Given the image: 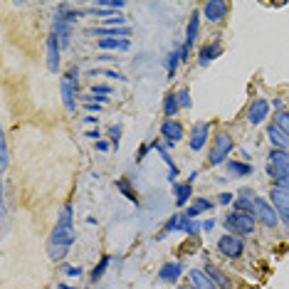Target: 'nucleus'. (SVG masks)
<instances>
[{
    "instance_id": "f257e3e1",
    "label": "nucleus",
    "mask_w": 289,
    "mask_h": 289,
    "mask_svg": "<svg viewBox=\"0 0 289 289\" xmlns=\"http://www.w3.org/2000/svg\"><path fill=\"white\" fill-rule=\"evenodd\" d=\"M74 228L72 225H62V222H57L55 230H52V237H50V242H47V255H50V260H65L67 257L69 247L74 245Z\"/></svg>"
},
{
    "instance_id": "f03ea898",
    "label": "nucleus",
    "mask_w": 289,
    "mask_h": 289,
    "mask_svg": "<svg viewBox=\"0 0 289 289\" xmlns=\"http://www.w3.org/2000/svg\"><path fill=\"white\" fill-rule=\"evenodd\" d=\"M267 173H270L277 183L289 180V153L284 151V149H272V153H270V168H267Z\"/></svg>"
},
{
    "instance_id": "7ed1b4c3",
    "label": "nucleus",
    "mask_w": 289,
    "mask_h": 289,
    "mask_svg": "<svg viewBox=\"0 0 289 289\" xmlns=\"http://www.w3.org/2000/svg\"><path fill=\"white\" fill-rule=\"evenodd\" d=\"M225 225H228V230H233L235 235H250L255 230V215H252V213H240V210H235V213H230V215L225 218Z\"/></svg>"
},
{
    "instance_id": "20e7f679",
    "label": "nucleus",
    "mask_w": 289,
    "mask_h": 289,
    "mask_svg": "<svg viewBox=\"0 0 289 289\" xmlns=\"http://www.w3.org/2000/svg\"><path fill=\"white\" fill-rule=\"evenodd\" d=\"M233 151V136L230 134H218L215 136V143H213V149H210V156H208V161L213 166H220L225 158H228V153Z\"/></svg>"
},
{
    "instance_id": "39448f33",
    "label": "nucleus",
    "mask_w": 289,
    "mask_h": 289,
    "mask_svg": "<svg viewBox=\"0 0 289 289\" xmlns=\"http://www.w3.org/2000/svg\"><path fill=\"white\" fill-rule=\"evenodd\" d=\"M218 250H220V255L235 260V257H240V255L245 252V242H242V237H240V235L230 233V235H222L220 240H218Z\"/></svg>"
},
{
    "instance_id": "423d86ee",
    "label": "nucleus",
    "mask_w": 289,
    "mask_h": 289,
    "mask_svg": "<svg viewBox=\"0 0 289 289\" xmlns=\"http://www.w3.org/2000/svg\"><path fill=\"white\" fill-rule=\"evenodd\" d=\"M255 215H257V220H260L262 225H267V228H275L277 225L275 208L270 205L267 200H262V198H255Z\"/></svg>"
},
{
    "instance_id": "0eeeda50",
    "label": "nucleus",
    "mask_w": 289,
    "mask_h": 289,
    "mask_svg": "<svg viewBox=\"0 0 289 289\" xmlns=\"http://www.w3.org/2000/svg\"><path fill=\"white\" fill-rule=\"evenodd\" d=\"M267 114H270V101L262 99V96H257L247 109V121L250 124H262V121L267 119Z\"/></svg>"
},
{
    "instance_id": "6e6552de",
    "label": "nucleus",
    "mask_w": 289,
    "mask_h": 289,
    "mask_svg": "<svg viewBox=\"0 0 289 289\" xmlns=\"http://www.w3.org/2000/svg\"><path fill=\"white\" fill-rule=\"evenodd\" d=\"M270 200H272V205L279 210V215H284V220H287V225H289V191L275 185L272 193H270Z\"/></svg>"
},
{
    "instance_id": "1a4fd4ad",
    "label": "nucleus",
    "mask_w": 289,
    "mask_h": 289,
    "mask_svg": "<svg viewBox=\"0 0 289 289\" xmlns=\"http://www.w3.org/2000/svg\"><path fill=\"white\" fill-rule=\"evenodd\" d=\"M203 15H205L210 23H220L222 17L228 15V3L225 0H208L203 5Z\"/></svg>"
},
{
    "instance_id": "9d476101",
    "label": "nucleus",
    "mask_w": 289,
    "mask_h": 289,
    "mask_svg": "<svg viewBox=\"0 0 289 289\" xmlns=\"http://www.w3.org/2000/svg\"><path fill=\"white\" fill-rule=\"evenodd\" d=\"M161 136L166 138V143L171 146V143H176L183 138V126L176 121V119H166L163 124H161Z\"/></svg>"
},
{
    "instance_id": "9b49d317",
    "label": "nucleus",
    "mask_w": 289,
    "mask_h": 289,
    "mask_svg": "<svg viewBox=\"0 0 289 289\" xmlns=\"http://www.w3.org/2000/svg\"><path fill=\"white\" fill-rule=\"evenodd\" d=\"M59 37H57L55 32L47 37V69L50 72H57V67H59Z\"/></svg>"
},
{
    "instance_id": "f8f14e48",
    "label": "nucleus",
    "mask_w": 289,
    "mask_h": 289,
    "mask_svg": "<svg viewBox=\"0 0 289 289\" xmlns=\"http://www.w3.org/2000/svg\"><path fill=\"white\" fill-rule=\"evenodd\" d=\"M198 25H200V17H198V13L191 15V20H188V30H185V45H183V59L188 57V52H191V47L195 45V35H198Z\"/></svg>"
},
{
    "instance_id": "ddd939ff",
    "label": "nucleus",
    "mask_w": 289,
    "mask_h": 289,
    "mask_svg": "<svg viewBox=\"0 0 289 289\" xmlns=\"http://www.w3.org/2000/svg\"><path fill=\"white\" fill-rule=\"evenodd\" d=\"M183 275V264L180 262H166L158 270V279L161 282H178V277Z\"/></svg>"
},
{
    "instance_id": "4468645a",
    "label": "nucleus",
    "mask_w": 289,
    "mask_h": 289,
    "mask_svg": "<svg viewBox=\"0 0 289 289\" xmlns=\"http://www.w3.org/2000/svg\"><path fill=\"white\" fill-rule=\"evenodd\" d=\"M188 277H191L193 289H215V282H213V279L208 277V272H203V270H191Z\"/></svg>"
},
{
    "instance_id": "2eb2a0df",
    "label": "nucleus",
    "mask_w": 289,
    "mask_h": 289,
    "mask_svg": "<svg viewBox=\"0 0 289 289\" xmlns=\"http://www.w3.org/2000/svg\"><path fill=\"white\" fill-rule=\"evenodd\" d=\"M208 134H210V126L208 124H198L195 129H193V136H191V149L193 151H200V149L205 146Z\"/></svg>"
},
{
    "instance_id": "dca6fc26",
    "label": "nucleus",
    "mask_w": 289,
    "mask_h": 289,
    "mask_svg": "<svg viewBox=\"0 0 289 289\" xmlns=\"http://www.w3.org/2000/svg\"><path fill=\"white\" fill-rule=\"evenodd\" d=\"M55 35L59 37V42L62 45H69V37H72V30H69V23L65 20V15L57 10L55 15Z\"/></svg>"
},
{
    "instance_id": "f3484780",
    "label": "nucleus",
    "mask_w": 289,
    "mask_h": 289,
    "mask_svg": "<svg viewBox=\"0 0 289 289\" xmlns=\"http://www.w3.org/2000/svg\"><path fill=\"white\" fill-rule=\"evenodd\" d=\"M74 94H77V87H74L72 79L65 74V77H62V99H65L67 111H74Z\"/></svg>"
},
{
    "instance_id": "a211bd4d",
    "label": "nucleus",
    "mask_w": 289,
    "mask_h": 289,
    "mask_svg": "<svg viewBox=\"0 0 289 289\" xmlns=\"http://www.w3.org/2000/svg\"><path fill=\"white\" fill-rule=\"evenodd\" d=\"M222 52V47L218 45V42H210V45H205V47H200V52H198V62L200 65H210L215 57Z\"/></svg>"
},
{
    "instance_id": "6ab92c4d",
    "label": "nucleus",
    "mask_w": 289,
    "mask_h": 289,
    "mask_svg": "<svg viewBox=\"0 0 289 289\" xmlns=\"http://www.w3.org/2000/svg\"><path fill=\"white\" fill-rule=\"evenodd\" d=\"M267 136H270V141L275 143L277 149H287V146H289V136L277 124H272L270 129H267Z\"/></svg>"
},
{
    "instance_id": "aec40b11",
    "label": "nucleus",
    "mask_w": 289,
    "mask_h": 289,
    "mask_svg": "<svg viewBox=\"0 0 289 289\" xmlns=\"http://www.w3.org/2000/svg\"><path fill=\"white\" fill-rule=\"evenodd\" d=\"M151 146H153V149H156L158 153H161V156H163V161L168 163V168H171V173H168V180H171V183H176V176H178V168H176V163H173L171 153L166 151V146H163V143H158V141H153Z\"/></svg>"
},
{
    "instance_id": "412c9836",
    "label": "nucleus",
    "mask_w": 289,
    "mask_h": 289,
    "mask_svg": "<svg viewBox=\"0 0 289 289\" xmlns=\"http://www.w3.org/2000/svg\"><path fill=\"white\" fill-rule=\"evenodd\" d=\"M173 193H176V205H185L191 198V183H173Z\"/></svg>"
},
{
    "instance_id": "4be33fe9",
    "label": "nucleus",
    "mask_w": 289,
    "mask_h": 289,
    "mask_svg": "<svg viewBox=\"0 0 289 289\" xmlns=\"http://www.w3.org/2000/svg\"><path fill=\"white\" fill-rule=\"evenodd\" d=\"M99 50H129V40H116V37H101Z\"/></svg>"
},
{
    "instance_id": "5701e85b",
    "label": "nucleus",
    "mask_w": 289,
    "mask_h": 289,
    "mask_svg": "<svg viewBox=\"0 0 289 289\" xmlns=\"http://www.w3.org/2000/svg\"><path fill=\"white\" fill-rule=\"evenodd\" d=\"M94 35H104V37H116V40H124V37H129V30L126 28H94L92 30Z\"/></svg>"
},
{
    "instance_id": "b1692460",
    "label": "nucleus",
    "mask_w": 289,
    "mask_h": 289,
    "mask_svg": "<svg viewBox=\"0 0 289 289\" xmlns=\"http://www.w3.org/2000/svg\"><path fill=\"white\" fill-rule=\"evenodd\" d=\"M205 272H208V277H210V279H213L215 284H220L222 289H228V287H230V279H228V277L222 275V272H220V270H218V267H213V264H208V267H205Z\"/></svg>"
},
{
    "instance_id": "393cba45",
    "label": "nucleus",
    "mask_w": 289,
    "mask_h": 289,
    "mask_svg": "<svg viewBox=\"0 0 289 289\" xmlns=\"http://www.w3.org/2000/svg\"><path fill=\"white\" fill-rule=\"evenodd\" d=\"M208 208H213V200H208V198H198V200L188 208L185 215H188V218H198V215H200L203 210H208Z\"/></svg>"
},
{
    "instance_id": "a878e982",
    "label": "nucleus",
    "mask_w": 289,
    "mask_h": 289,
    "mask_svg": "<svg viewBox=\"0 0 289 289\" xmlns=\"http://www.w3.org/2000/svg\"><path fill=\"white\" fill-rule=\"evenodd\" d=\"M178 96L176 94H166L163 96V111H166V116H176L178 114Z\"/></svg>"
},
{
    "instance_id": "bb28decb",
    "label": "nucleus",
    "mask_w": 289,
    "mask_h": 289,
    "mask_svg": "<svg viewBox=\"0 0 289 289\" xmlns=\"http://www.w3.org/2000/svg\"><path fill=\"white\" fill-rule=\"evenodd\" d=\"M180 59H183V50H173V52L168 55V62H166V67H168V77L176 74V67L180 65Z\"/></svg>"
},
{
    "instance_id": "cd10ccee",
    "label": "nucleus",
    "mask_w": 289,
    "mask_h": 289,
    "mask_svg": "<svg viewBox=\"0 0 289 289\" xmlns=\"http://www.w3.org/2000/svg\"><path fill=\"white\" fill-rule=\"evenodd\" d=\"M183 222H185V213H183V215H173V218H171V220L166 222V228H163V235H168V233H173V230H180V228H183Z\"/></svg>"
},
{
    "instance_id": "c85d7f7f",
    "label": "nucleus",
    "mask_w": 289,
    "mask_h": 289,
    "mask_svg": "<svg viewBox=\"0 0 289 289\" xmlns=\"http://www.w3.org/2000/svg\"><path fill=\"white\" fill-rule=\"evenodd\" d=\"M228 168H230V173H235V176H250L252 173V166L240 163V161H230Z\"/></svg>"
},
{
    "instance_id": "c756f323",
    "label": "nucleus",
    "mask_w": 289,
    "mask_h": 289,
    "mask_svg": "<svg viewBox=\"0 0 289 289\" xmlns=\"http://www.w3.org/2000/svg\"><path fill=\"white\" fill-rule=\"evenodd\" d=\"M107 264H109V255H104V257H101V262H99L94 270H92V282H99V279L104 277V270H107Z\"/></svg>"
},
{
    "instance_id": "7c9ffc66",
    "label": "nucleus",
    "mask_w": 289,
    "mask_h": 289,
    "mask_svg": "<svg viewBox=\"0 0 289 289\" xmlns=\"http://www.w3.org/2000/svg\"><path fill=\"white\" fill-rule=\"evenodd\" d=\"M124 5V0H96V8H107V10H121Z\"/></svg>"
},
{
    "instance_id": "2f4dec72",
    "label": "nucleus",
    "mask_w": 289,
    "mask_h": 289,
    "mask_svg": "<svg viewBox=\"0 0 289 289\" xmlns=\"http://www.w3.org/2000/svg\"><path fill=\"white\" fill-rule=\"evenodd\" d=\"M8 141H5V136L0 138V171L5 173V168H8Z\"/></svg>"
},
{
    "instance_id": "473e14b6",
    "label": "nucleus",
    "mask_w": 289,
    "mask_h": 289,
    "mask_svg": "<svg viewBox=\"0 0 289 289\" xmlns=\"http://www.w3.org/2000/svg\"><path fill=\"white\" fill-rule=\"evenodd\" d=\"M180 230H183V233H188V235H198L200 225H198L195 218H188V215H185V222H183V228H180Z\"/></svg>"
},
{
    "instance_id": "72a5a7b5",
    "label": "nucleus",
    "mask_w": 289,
    "mask_h": 289,
    "mask_svg": "<svg viewBox=\"0 0 289 289\" xmlns=\"http://www.w3.org/2000/svg\"><path fill=\"white\" fill-rule=\"evenodd\" d=\"M116 188H119V191H124V195L129 198V200H134V203H138L136 193H134L131 188H129V183H126V180H116Z\"/></svg>"
},
{
    "instance_id": "f704fd0d",
    "label": "nucleus",
    "mask_w": 289,
    "mask_h": 289,
    "mask_svg": "<svg viewBox=\"0 0 289 289\" xmlns=\"http://www.w3.org/2000/svg\"><path fill=\"white\" fill-rule=\"evenodd\" d=\"M104 23H107L109 28H116V25H119V28H124L126 17H121V15H107V17H104Z\"/></svg>"
},
{
    "instance_id": "c9c22d12",
    "label": "nucleus",
    "mask_w": 289,
    "mask_h": 289,
    "mask_svg": "<svg viewBox=\"0 0 289 289\" xmlns=\"http://www.w3.org/2000/svg\"><path fill=\"white\" fill-rule=\"evenodd\" d=\"M277 126L289 136V114L287 111H279V114H277Z\"/></svg>"
},
{
    "instance_id": "e433bc0d",
    "label": "nucleus",
    "mask_w": 289,
    "mask_h": 289,
    "mask_svg": "<svg viewBox=\"0 0 289 289\" xmlns=\"http://www.w3.org/2000/svg\"><path fill=\"white\" fill-rule=\"evenodd\" d=\"M109 136H111V146L114 149H119V138H121V126L119 124H114L109 129Z\"/></svg>"
},
{
    "instance_id": "4c0bfd02",
    "label": "nucleus",
    "mask_w": 289,
    "mask_h": 289,
    "mask_svg": "<svg viewBox=\"0 0 289 289\" xmlns=\"http://www.w3.org/2000/svg\"><path fill=\"white\" fill-rule=\"evenodd\" d=\"M176 96H178V104H180V107H185V109L191 107V92H188V89H180Z\"/></svg>"
},
{
    "instance_id": "58836bf2",
    "label": "nucleus",
    "mask_w": 289,
    "mask_h": 289,
    "mask_svg": "<svg viewBox=\"0 0 289 289\" xmlns=\"http://www.w3.org/2000/svg\"><path fill=\"white\" fill-rule=\"evenodd\" d=\"M62 275H65V277H79V275H82V267H74V264H65V267H62Z\"/></svg>"
},
{
    "instance_id": "ea45409f",
    "label": "nucleus",
    "mask_w": 289,
    "mask_h": 289,
    "mask_svg": "<svg viewBox=\"0 0 289 289\" xmlns=\"http://www.w3.org/2000/svg\"><path fill=\"white\" fill-rule=\"evenodd\" d=\"M96 74H104V77H111V79H121V82H124L126 77L124 74H119V72H114V69H104V72H92V77H96Z\"/></svg>"
},
{
    "instance_id": "a19ab883",
    "label": "nucleus",
    "mask_w": 289,
    "mask_h": 289,
    "mask_svg": "<svg viewBox=\"0 0 289 289\" xmlns=\"http://www.w3.org/2000/svg\"><path fill=\"white\" fill-rule=\"evenodd\" d=\"M92 94H111V89L107 84H94L92 87Z\"/></svg>"
},
{
    "instance_id": "79ce46f5",
    "label": "nucleus",
    "mask_w": 289,
    "mask_h": 289,
    "mask_svg": "<svg viewBox=\"0 0 289 289\" xmlns=\"http://www.w3.org/2000/svg\"><path fill=\"white\" fill-rule=\"evenodd\" d=\"M220 203H222V205H230V203H233V193H222Z\"/></svg>"
},
{
    "instance_id": "37998d69",
    "label": "nucleus",
    "mask_w": 289,
    "mask_h": 289,
    "mask_svg": "<svg viewBox=\"0 0 289 289\" xmlns=\"http://www.w3.org/2000/svg\"><path fill=\"white\" fill-rule=\"evenodd\" d=\"M84 109H87V111H101V104L92 101V104H84Z\"/></svg>"
},
{
    "instance_id": "c03bdc74",
    "label": "nucleus",
    "mask_w": 289,
    "mask_h": 289,
    "mask_svg": "<svg viewBox=\"0 0 289 289\" xmlns=\"http://www.w3.org/2000/svg\"><path fill=\"white\" fill-rule=\"evenodd\" d=\"M107 149H109V143H107L104 138H99V141H96V151H107Z\"/></svg>"
},
{
    "instance_id": "a18cd8bd",
    "label": "nucleus",
    "mask_w": 289,
    "mask_h": 289,
    "mask_svg": "<svg viewBox=\"0 0 289 289\" xmlns=\"http://www.w3.org/2000/svg\"><path fill=\"white\" fill-rule=\"evenodd\" d=\"M149 149H151V146H141V151H138V156H136V161H143V156L149 153Z\"/></svg>"
},
{
    "instance_id": "49530a36",
    "label": "nucleus",
    "mask_w": 289,
    "mask_h": 289,
    "mask_svg": "<svg viewBox=\"0 0 289 289\" xmlns=\"http://www.w3.org/2000/svg\"><path fill=\"white\" fill-rule=\"evenodd\" d=\"M84 136H87V138H96V141H99V136H101V134H99V129H94V131H87Z\"/></svg>"
},
{
    "instance_id": "de8ad7c7",
    "label": "nucleus",
    "mask_w": 289,
    "mask_h": 289,
    "mask_svg": "<svg viewBox=\"0 0 289 289\" xmlns=\"http://www.w3.org/2000/svg\"><path fill=\"white\" fill-rule=\"evenodd\" d=\"M203 228H205V230H213V228H215V220H205V225H203Z\"/></svg>"
},
{
    "instance_id": "09e8293b",
    "label": "nucleus",
    "mask_w": 289,
    "mask_h": 289,
    "mask_svg": "<svg viewBox=\"0 0 289 289\" xmlns=\"http://www.w3.org/2000/svg\"><path fill=\"white\" fill-rule=\"evenodd\" d=\"M279 188H284V191H289V180H282V183H279Z\"/></svg>"
},
{
    "instance_id": "8fccbe9b",
    "label": "nucleus",
    "mask_w": 289,
    "mask_h": 289,
    "mask_svg": "<svg viewBox=\"0 0 289 289\" xmlns=\"http://www.w3.org/2000/svg\"><path fill=\"white\" fill-rule=\"evenodd\" d=\"M59 289H74V287H69V284H59Z\"/></svg>"
},
{
    "instance_id": "3c124183",
    "label": "nucleus",
    "mask_w": 289,
    "mask_h": 289,
    "mask_svg": "<svg viewBox=\"0 0 289 289\" xmlns=\"http://www.w3.org/2000/svg\"><path fill=\"white\" fill-rule=\"evenodd\" d=\"M180 289H193V287H180Z\"/></svg>"
}]
</instances>
